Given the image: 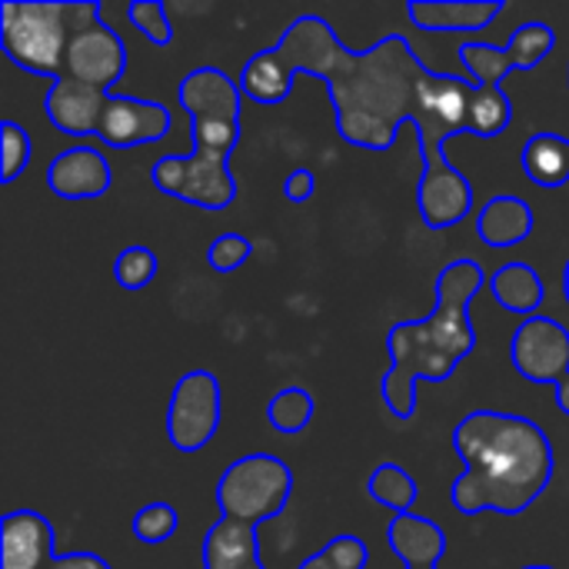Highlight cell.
I'll return each mask as SVG.
<instances>
[{
    "instance_id": "1",
    "label": "cell",
    "mask_w": 569,
    "mask_h": 569,
    "mask_svg": "<svg viewBox=\"0 0 569 569\" xmlns=\"http://www.w3.org/2000/svg\"><path fill=\"white\" fill-rule=\"evenodd\" d=\"M430 67H423L407 37L390 33L370 50H347L333 27L317 17H297L283 37L247 60L240 93L253 103H283L297 73L327 80L337 133L360 150H390L400 123L417 117V90Z\"/></svg>"
},
{
    "instance_id": "2",
    "label": "cell",
    "mask_w": 569,
    "mask_h": 569,
    "mask_svg": "<svg viewBox=\"0 0 569 569\" xmlns=\"http://www.w3.org/2000/svg\"><path fill=\"white\" fill-rule=\"evenodd\" d=\"M453 447L467 463L450 490L463 517H517L533 507L553 480V443L527 417L473 410L460 420Z\"/></svg>"
},
{
    "instance_id": "3",
    "label": "cell",
    "mask_w": 569,
    "mask_h": 569,
    "mask_svg": "<svg viewBox=\"0 0 569 569\" xmlns=\"http://www.w3.org/2000/svg\"><path fill=\"white\" fill-rule=\"evenodd\" d=\"M487 273L477 260L463 257L437 277V310L427 320L397 323L387 333L390 370L383 377V400L397 420L417 410V383H443L473 353L477 333L470 323V300L483 290Z\"/></svg>"
},
{
    "instance_id": "4",
    "label": "cell",
    "mask_w": 569,
    "mask_h": 569,
    "mask_svg": "<svg viewBox=\"0 0 569 569\" xmlns=\"http://www.w3.org/2000/svg\"><path fill=\"white\" fill-rule=\"evenodd\" d=\"M177 100L190 117L193 150L160 157L150 167V180L160 193L190 207L227 210L237 197L227 160L240 140V83L217 67H197L180 80Z\"/></svg>"
},
{
    "instance_id": "5",
    "label": "cell",
    "mask_w": 569,
    "mask_h": 569,
    "mask_svg": "<svg viewBox=\"0 0 569 569\" xmlns=\"http://www.w3.org/2000/svg\"><path fill=\"white\" fill-rule=\"evenodd\" d=\"M473 83L427 70L417 90V140L423 153V173L417 183V210L430 230L457 227L473 210V187L470 180L447 163L443 143L450 137L467 133V110H470Z\"/></svg>"
},
{
    "instance_id": "6",
    "label": "cell",
    "mask_w": 569,
    "mask_h": 569,
    "mask_svg": "<svg viewBox=\"0 0 569 569\" xmlns=\"http://www.w3.org/2000/svg\"><path fill=\"white\" fill-rule=\"evenodd\" d=\"M97 20H100V3H90V0H77V3L3 0L0 3V47L20 70L60 80L70 33Z\"/></svg>"
},
{
    "instance_id": "7",
    "label": "cell",
    "mask_w": 569,
    "mask_h": 569,
    "mask_svg": "<svg viewBox=\"0 0 569 569\" xmlns=\"http://www.w3.org/2000/svg\"><path fill=\"white\" fill-rule=\"evenodd\" d=\"M290 493H293V470L270 453H250L233 460L217 483V503L223 517L250 527L280 517L290 503Z\"/></svg>"
},
{
    "instance_id": "8",
    "label": "cell",
    "mask_w": 569,
    "mask_h": 569,
    "mask_svg": "<svg viewBox=\"0 0 569 569\" xmlns=\"http://www.w3.org/2000/svg\"><path fill=\"white\" fill-rule=\"evenodd\" d=\"M220 417H223L220 380L210 370H193L180 377L173 387L170 410H167V437L180 453L203 450L217 437Z\"/></svg>"
},
{
    "instance_id": "9",
    "label": "cell",
    "mask_w": 569,
    "mask_h": 569,
    "mask_svg": "<svg viewBox=\"0 0 569 569\" xmlns=\"http://www.w3.org/2000/svg\"><path fill=\"white\" fill-rule=\"evenodd\" d=\"M553 47H557L553 27H547L543 20H533V23L517 27L507 47H497V43H463L460 47V60H463L473 87H500L510 70H533V67H540L553 53Z\"/></svg>"
},
{
    "instance_id": "10",
    "label": "cell",
    "mask_w": 569,
    "mask_h": 569,
    "mask_svg": "<svg viewBox=\"0 0 569 569\" xmlns=\"http://www.w3.org/2000/svg\"><path fill=\"white\" fill-rule=\"evenodd\" d=\"M510 360L530 383H563L569 377V330L553 317H530L510 340Z\"/></svg>"
},
{
    "instance_id": "11",
    "label": "cell",
    "mask_w": 569,
    "mask_h": 569,
    "mask_svg": "<svg viewBox=\"0 0 569 569\" xmlns=\"http://www.w3.org/2000/svg\"><path fill=\"white\" fill-rule=\"evenodd\" d=\"M123 70H127V47L110 23L97 20L70 33L63 53V77L83 80L110 93V87L123 77Z\"/></svg>"
},
{
    "instance_id": "12",
    "label": "cell",
    "mask_w": 569,
    "mask_h": 569,
    "mask_svg": "<svg viewBox=\"0 0 569 569\" xmlns=\"http://www.w3.org/2000/svg\"><path fill=\"white\" fill-rule=\"evenodd\" d=\"M170 130V110L157 100H140V97H107L103 107V120L97 137L107 147L117 150H130V147H143V143H157L163 140Z\"/></svg>"
},
{
    "instance_id": "13",
    "label": "cell",
    "mask_w": 569,
    "mask_h": 569,
    "mask_svg": "<svg viewBox=\"0 0 569 569\" xmlns=\"http://www.w3.org/2000/svg\"><path fill=\"white\" fill-rule=\"evenodd\" d=\"M57 560V540L47 517L13 510L0 523V569H47Z\"/></svg>"
},
{
    "instance_id": "14",
    "label": "cell",
    "mask_w": 569,
    "mask_h": 569,
    "mask_svg": "<svg viewBox=\"0 0 569 569\" xmlns=\"http://www.w3.org/2000/svg\"><path fill=\"white\" fill-rule=\"evenodd\" d=\"M107 97L110 93L100 90V87L60 77V80L50 83V90L43 97V110H47L50 123L67 137H97Z\"/></svg>"
},
{
    "instance_id": "15",
    "label": "cell",
    "mask_w": 569,
    "mask_h": 569,
    "mask_svg": "<svg viewBox=\"0 0 569 569\" xmlns=\"http://www.w3.org/2000/svg\"><path fill=\"white\" fill-rule=\"evenodd\" d=\"M50 193L63 200H93L113 187V170L107 157L93 147H70L60 150L47 167Z\"/></svg>"
},
{
    "instance_id": "16",
    "label": "cell",
    "mask_w": 569,
    "mask_h": 569,
    "mask_svg": "<svg viewBox=\"0 0 569 569\" xmlns=\"http://www.w3.org/2000/svg\"><path fill=\"white\" fill-rule=\"evenodd\" d=\"M503 3L500 0H413L407 3V13L413 27L420 30H483L500 17Z\"/></svg>"
},
{
    "instance_id": "17",
    "label": "cell",
    "mask_w": 569,
    "mask_h": 569,
    "mask_svg": "<svg viewBox=\"0 0 569 569\" xmlns=\"http://www.w3.org/2000/svg\"><path fill=\"white\" fill-rule=\"evenodd\" d=\"M203 569H267L260 560L257 527L220 517L203 537Z\"/></svg>"
},
{
    "instance_id": "18",
    "label": "cell",
    "mask_w": 569,
    "mask_h": 569,
    "mask_svg": "<svg viewBox=\"0 0 569 569\" xmlns=\"http://www.w3.org/2000/svg\"><path fill=\"white\" fill-rule=\"evenodd\" d=\"M387 540H390V550L403 560L407 569L437 567L443 560V553H447L443 530L433 520L417 517V513L393 517L390 527H387Z\"/></svg>"
},
{
    "instance_id": "19",
    "label": "cell",
    "mask_w": 569,
    "mask_h": 569,
    "mask_svg": "<svg viewBox=\"0 0 569 569\" xmlns=\"http://www.w3.org/2000/svg\"><path fill=\"white\" fill-rule=\"evenodd\" d=\"M533 207L523 197H493L483 203L477 217V233L487 247L493 250H510L520 247L533 233Z\"/></svg>"
},
{
    "instance_id": "20",
    "label": "cell",
    "mask_w": 569,
    "mask_h": 569,
    "mask_svg": "<svg viewBox=\"0 0 569 569\" xmlns=\"http://www.w3.org/2000/svg\"><path fill=\"white\" fill-rule=\"evenodd\" d=\"M493 300L510 310V313H520V317H537V310L543 307L547 300V287H543V277L530 267V263H507L500 267L490 280H487Z\"/></svg>"
},
{
    "instance_id": "21",
    "label": "cell",
    "mask_w": 569,
    "mask_h": 569,
    "mask_svg": "<svg viewBox=\"0 0 569 569\" xmlns=\"http://www.w3.org/2000/svg\"><path fill=\"white\" fill-rule=\"evenodd\" d=\"M520 160H523V173L543 190H557L569 180V140H560L557 133L530 137Z\"/></svg>"
},
{
    "instance_id": "22",
    "label": "cell",
    "mask_w": 569,
    "mask_h": 569,
    "mask_svg": "<svg viewBox=\"0 0 569 569\" xmlns=\"http://www.w3.org/2000/svg\"><path fill=\"white\" fill-rule=\"evenodd\" d=\"M513 120V100L500 87H473L467 130L477 137H500Z\"/></svg>"
},
{
    "instance_id": "23",
    "label": "cell",
    "mask_w": 569,
    "mask_h": 569,
    "mask_svg": "<svg viewBox=\"0 0 569 569\" xmlns=\"http://www.w3.org/2000/svg\"><path fill=\"white\" fill-rule=\"evenodd\" d=\"M367 493H370L380 507L393 510V517L410 513L413 503H417V483H413V477H410L403 467H397V463H380V467L370 473V480H367Z\"/></svg>"
},
{
    "instance_id": "24",
    "label": "cell",
    "mask_w": 569,
    "mask_h": 569,
    "mask_svg": "<svg viewBox=\"0 0 569 569\" xmlns=\"http://www.w3.org/2000/svg\"><path fill=\"white\" fill-rule=\"evenodd\" d=\"M270 427L283 437H297L313 420V397L303 387H283L267 407Z\"/></svg>"
},
{
    "instance_id": "25",
    "label": "cell",
    "mask_w": 569,
    "mask_h": 569,
    "mask_svg": "<svg viewBox=\"0 0 569 569\" xmlns=\"http://www.w3.org/2000/svg\"><path fill=\"white\" fill-rule=\"evenodd\" d=\"M370 550L360 537H333L320 553L307 557L300 569H367Z\"/></svg>"
},
{
    "instance_id": "26",
    "label": "cell",
    "mask_w": 569,
    "mask_h": 569,
    "mask_svg": "<svg viewBox=\"0 0 569 569\" xmlns=\"http://www.w3.org/2000/svg\"><path fill=\"white\" fill-rule=\"evenodd\" d=\"M30 153H33V143H30L27 130L13 120H3L0 123V157H3L0 160V180L13 183L27 170Z\"/></svg>"
},
{
    "instance_id": "27",
    "label": "cell",
    "mask_w": 569,
    "mask_h": 569,
    "mask_svg": "<svg viewBox=\"0 0 569 569\" xmlns=\"http://www.w3.org/2000/svg\"><path fill=\"white\" fill-rule=\"evenodd\" d=\"M157 253L150 247H127L113 260V277L123 290H143L157 277Z\"/></svg>"
},
{
    "instance_id": "28",
    "label": "cell",
    "mask_w": 569,
    "mask_h": 569,
    "mask_svg": "<svg viewBox=\"0 0 569 569\" xmlns=\"http://www.w3.org/2000/svg\"><path fill=\"white\" fill-rule=\"evenodd\" d=\"M180 527V517L170 503H147L137 517H133V537L147 547H160L167 543Z\"/></svg>"
},
{
    "instance_id": "29",
    "label": "cell",
    "mask_w": 569,
    "mask_h": 569,
    "mask_svg": "<svg viewBox=\"0 0 569 569\" xmlns=\"http://www.w3.org/2000/svg\"><path fill=\"white\" fill-rule=\"evenodd\" d=\"M127 17L133 20V27L157 47H167L173 40V23L167 17V7L157 0H133L127 7Z\"/></svg>"
},
{
    "instance_id": "30",
    "label": "cell",
    "mask_w": 569,
    "mask_h": 569,
    "mask_svg": "<svg viewBox=\"0 0 569 569\" xmlns=\"http://www.w3.org/2000/svg\"><path fill=\"white\" fill-rule=\"evenodd\" d=\"M250 253H253V243H250L243 233L227 230V233H220V237L207 247V263H210L217 273H233V270H240V267L250 260Z\"/></svg>"
},
{
    "instance_id": "31",
    "label": "cell",
    "mask_w": 569,
    "mask_h": 569,
    "mask_svg": "<svg viewBox=\"0 0 569 569\" xmlns=\"http://www.w3.org/2000/svg\"><path fill=\"white\" fill-rule=\"evenodd\" d=\"M313 190H317V177H313V170H293V173L283 180V197H287L290 203H303V200H310V197H313Z\"/></svg>"
},
{
    "instance_id": "32",
    "label": "cell",
    "mask_w": 569,
    "mask_h": 569,
    "mask_svg": "<svg viewBox=\"0 0 569 569\" xmlns=\"http://www.w3.org/2000/svg\"><path fill=\"white\" fill-rule=\"evenodd\" d=\"M47 569H110V563L100 560L97 553H63Z\"/></svg>"
},
{
    "instance_id": "33",
    "label": "cell",
    "mask_w": 569,
    "mask_h": 569,
    "mask_svg": "<svg viewBox=\"0 0 569 569\" xmlns=\"http://www.w3.org/2000/svg\"><path fill=\"white\" fill-rule=\"evenodd\" d=\"M557 410L569 417V377L563 383H557Z\"/></svg>"
},
{
    "instance_id": "34",
    "label": "cell",
    "mask_w": 569,
    "mask_h": 569,
    "mask_svg": "<svg viewBox=\"0 0 569 569\" xmlns=\"http://www.w3.org/2000/svg\"><path fill=\"white\" fill-rule=\"evenodd\" d=\"M563 293H567V303H569V260H567V267H563Z\"/></svg>"
},
{
    "instance_id": "35",
    "label": "cell",
    "mask_w": 569,
    "mask_h": 569,
    "mask_svg": "<svg viewBox=\"0 0 569 569\" xmlns=\"http://www.w3.org/2000/svg\"><path fill=\"white\" fill-rule=\"evenodd\" d=\"M527 569H553V567H527Z\"/></svg>"
},
{
    "instance_id": "36",
    "label": "cell",
    "mask_w": 569,
    "mask_h": 569,
    "mask_svg": "<svg viewBox=\"0 0 569 569\" xmlns=\"http://www.w3.org/2000/svg\"><path fill=\"white\" fill-rule=\"evenodd\" d=\"M417 569H437V567H417Z\"/></svg>"
},
{
    "instance_id": "37",
    "label": "cell",
    "mask_w": 569,
    "mask_h": 569,
    "mask_svg": "<svg viewBox=\"0 0 569 569\" xmlns=\"http://www.w3.org/2000/svg\"><path fill=\"white\" fill-rule=\"evenodd\" d=\"M567 77H569V70H567Z\"/></svg>"
}]
</instances>
